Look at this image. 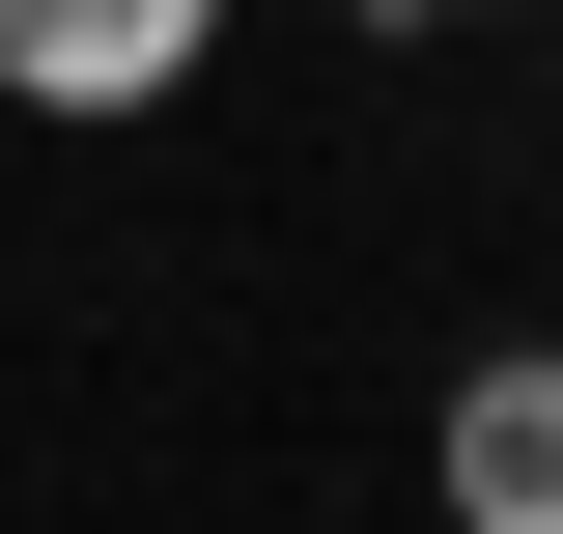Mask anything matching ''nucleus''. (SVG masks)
Returning a JSON list of instances; mask_svg holds the SVG:
<instances>
[{
	"instance_id": "1",
	"label": "nucleus",
	"mask_w": 563,
	"mask_h": 534,
	"mask_svg": "<svg viewBox=\"0 0 563 534\" xmlns=\"http://www.w3.org/2000/svg\"><path fill=\"white\" fill-rule=\"evenodd\" d=\"M198 57H225V0H0V113H57V141L198 113Z\"/></svg>"
},
{
	"instance_id": "2",
	"label": "nucleus",
	"mask_w": 563,
	"mask_h": 534,
	"mask_svg": "<svg viewBox=\"0 0 563 534\" xmlns=\"http://www.w3.org/2000/svg\"><path fill=\"white\" fill-rule=\"evenodd\" d=\"M422 507H451V534H563V337H479V366H451Z\"/></svg>"
},
{
	"instance_id": "3",
	"label": "nucleus",
	"mask_w": 563,
	"mask_h": 534,
	"mask_svg": "<svg viewBox=\"0 0 563 534\" xmlns=\"http://www.w3.org/2000/svg\"><path fill=\"white\" fill-rule=\"evenodd\" d=\"M366 29H536V0H366Z\"/></svg>"
}]
</instances>
